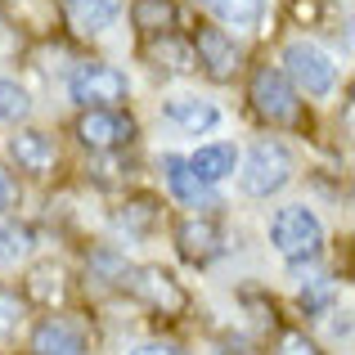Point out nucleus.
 I'll return each instance as SVG.
<instances>
[{
  "label": "nucleus",
  "mask_w": 355,
  "mask_h": 355,
  "mask_svg": "<svg viewBox=\"0 0 355 355\" xmlns=\"http://www.w3.org/2000/svg\"><path fill=\"white\" fill-rule=\"evenodd\" d=\"M157 220H162V202H157L153 193L126 198V202H121V207L113 211V225H117L126 239H144V234H153Z\"/></svg>",
  "instance_id": "nucleus-18"
},
{
  "label": "nucleus",
  "mask_w": 355,
  "mask_h": 355,
  "mask_svg": "<svg viewBox=\"0 0 355 355\" xmlns=\"http://www.w3.org/2000/svg\"><path fill=\"white\" fill-rule=\"evenodd\" d=\"M130 355H189V351H180V347H171V342H139Z\"/></svg>",
  "instance_id": "nucleus-30"
},
{
  "label": "nucleus",
  "mask_w": 355,
  "mask_h": 355,
  "mask_svg": "<svg viewBox=\"0 0 355 355\" xmlns=\"http://www.w3.org/2000/svg\"><path fill=\"white\" fill-rule=\"evenodd\" d=\"M248 99L252 113L266 126H284V130H302L306 126V99L293 90V81L270 63H257L248 77Z\"/></svg>",
  "instance_id": "nucleus-1"
},
{
  "label": "nucleus",
  "mask_w": 355,
  "mask_h": 355,
  "mask_svg": "<svg viewBox=\"0 0 355 355\" xmlns=\"http://www.w3.org/2000/svg\"><path fill=\"white\" fill-rule=\"evenodd\" d=\"M9 157L32 175H50L54 162H59V148H54V139L45 135V130L27 126V130H14V135H9Z\"/></svg>",
  "instance_id": "nucleus-13"
},
{
  "label": "nucleus",
  "mask_w": 355,
  "mask_h": 355,
  "mask_svg": "<svg viewBox=\"0 0 355 355\" xmlns=\"http://www.w3.org/2000/svg\"><path fill=\"white\" fill-rule=\"evenodd\" d=\"M275 355H320V347H315V342L306 338L302 329H288V333H279Z\"/></svg>",
  "instance_id": "nucleus-27"
},
{
  "label": "nucleus",
  "mask_w": 355,
  "mask_h": 355,
  "mask_svg": "<svg viewBox=\"0 0 355 355\" xmlns=\"http://www.w3.org/2000/svg\"><path fill=\"white\" fill-rule=\"evenodd\" d=\"M18 198H23V189H18L14 171H9V166L0 162V216H9V211L18 207Z\"/></svg>",
  "instance_id": "nucleus-28"
},
{
  "label": "nucleus",
  "mask_w": 355,
  "mask_h": 355,
  "mask_svg": "<svg viewBox=\"0 0 355 355\" xmlns=\"http://www.w3.org/2000/svg\"><path fill=\"white\" fill-rule=\"evenodd\" d=\"M68 95L81 108H121L130 95V81L121 68H113L104 59H81L68 72Z\"/></svg>",
  "instance_id": "nucleus-4"
},
{
  "label": "nucleus",
  "mask_w": 355,
  "mask_h": 355,
  "mask_svg": "<svg viewBox=\"0 0 355 355\" xmlns=\"http://www.w3.org/2000/svg\"><path fill=\"white\" fill-rule=\"evenodd\" d=\"M77 139L90 153H121L135 139V117L121 108H86L77 117Z\"/></svg>",
  "instance_id": "nucleus-7"
},
{
  "label": "nucleus",
  "mask_w": 355,
  "mask_h": 355,
  "mask_svg": "<svg viewBox=\"0 0 355 355\" xmlns=\"http://www.w3.org/2000/svg\"><path fill=\"white\" fill-rule=\"evenodd\" d=\"M175 18H180L175 0H130V23H135V32L148 36V41L175 32Z\"/></svg>",
  "instance_id": "nucleus-21"
},
{
  "label": "nucleus",
  "mask_w": 355,
  "mask_h": 355,
  "mask_svg": "<svg viewBox=\"0 0 355 355\" xmlns=\"http://www.w3.org/2000/svg\"><path fill=\"white\" fill-rule=\"evenodd\" d=\"M86 324L59 311L32 329V355H86Z\"/></svg>",
  "instance_id": "nucleus-9"
},
{
  "label": "nucleus",
  "mask_w": 355,
  "mask_h": 355,
  "mask_svg": "<svg viewBox=\"0 0 355 355\" xmlns=\"http://www.w3.org/2000/svg\"><path fill=\"white\" fill-rule=\"evenodd\" d=\"M23 320H27V302L14 293V288H0V342L18 338Z\"/></svg>",
  "instance_id": "nucleus-26"
},
{
  "label": "nucleus",
  "mask_w": 355,
  "mask_h": 355,
  "mask_svg": "<svg viewBox=\"0 0 355 355\" xmlns=\"http://www.w3.org/2000/svg\"><path fill=\"white\" fill-rule=\"evenodd\" d=\"M293 279H297V297H302L306 311H324V306L333 302V279L329 270L320 266V261H302V266H293Z\"/></svg>",
  "instance_id": "nucleus-22"
},
{
  "label": "nucleus",
  "mask_w": 355,
  "mask_h": 355,
  "mask_svg": "<svg viewBox=\"0 0 355 355\" xmlns=\"http://www.w3.org/2000/svg\"><path fill=\"white\" fill-rule=\"evenodd\" d=\"M189 45H193V63H198L211 81H234L239 77L243 45L225 32V27H198V36H193Z\"/></svg>",
  "instance_id": "nucleus-8"
},
{
  "label": "nucleus",
  "mask_w": 355,
  "mask_h": 355,
  "mask_svg": "<svg viewBox=\"0 0 355 355\" xmlns=\"http://www.w3.org/2000/svg\"><path fill=\"white\" fill-rule=\"evenodd\" d=\"M279 72L293 81L297 95H311V99L333 95V86H338V63L311 41H288L284 45V68Z\"/></svg>",
  "instance_id": "nucleus-6"
},
{
  "label": "nucleus",
  "mask_w": 355,
  "mask_h": 355,
  "mask_svg": "<svg viewBox=\"0 0 355 355\" xmlns=\"http://www.w3.org/2000/svg\"><path fill=\"white\" fill-rule=\"evenodd\" d=\"M184 162H189V171L198 175L207 189H216L220 180H230V175H234V166H239V148H234V144H202V148H193Z\"/></svg>",
  "instance_id": "nucleus-17"
},
{
  "label": "nucleus",
  "mask_w": 355,
  "mask_h": 355,
  "mask_svg": "<svg viewBox=\"0 0 355 355\" xmlns=\"http://www.w3.org/2000/svg\"><path fill=\"white\" fill-rule=\"evenodd\" d=\"M162 121L175 126V130H184V135H207L220 121V108L211 104V99H198V95H175V99L162 104Z\"/></svg>",
  "instance_id": "nucleus-12"
},
{
  "label": "nucleus",
  "mask_w": 355,
  "mask_h": 355,
  "mask_svg": "<svg viewBox=\"0 0 355 355\" xmlns=\"http://www.w3.org/2000/svg\"><path fill=\"white\" fill-rule=\"evenodd\" d=\"M32 243L36 239H32L27 225L0 216V266H18V261H27V257H32Z\"/></svg>",
  "instance_id": "nucleus-24"
},
{
  "label": "nucleus",
  "mask_w": 355,
  "mask_h": 355,
  "mask_svg": "<svg viewBox=\"0 0 355 355\" xmlns=\"http://www.w3.org/2000/svg\"><path fill=\"white\" fill-rule=\"evenodd\" d=\"M175 252H180L189 266H207V261H216L220 252H225V234H220L216 220L189 216V220L175 225Z\"/></svg>",
  "instance_id": "nucleus-11"
},
{
  "label": "nucleus",
  "mask_w": 355,
  "mask_h": 355,
  "mask_svg": "<svg viewBox=\"0 0 355 355\" xmlns=\"http://www.w3.org/2000/svg\"><path fill=\"white\" fill-rule=\"evenodd\" d=\"M270 248L288 261V266H302V261H320L324 252V225L306 202L293 207H279L270 220Z\"/></svg>",
  "instance_id": "nucleus-3"
},
{
  "label": "nucleus",
  "mask_w": 355,
  "mask_h": 355,
  "mask_svg": "<svg viewBox=\"0 0 355 355\" xmlns=\"http://www.w3.org/2000/svg\"><path fill=\"white\" fill-rule=\"evenodd\" d=\"M297 162H293V148L284 144L279 135H261L257 144L248 148L243 157V171H239V184L248 198H275L279 189H288Z\"/></svg>",
  "instance_id": "nucleus-2"
},
{
  "label": "nucleus",
  "mask_w": 355,
  "mask_h": 355,
  "mask_svg": "<svg viewBox=\"0 0 355 355\" xmlns=\"http://www.w3.org/2000/svg\"><path fill=\"white\" fill-rule=\"evenodd\" d=\"M126 270H130V261L121 257L113 243H104V248H90V257H86V279H90V284H99V288H121Z\"/></svg>",
  "instance_id": "nucleus-23"
},
{
  "label": "nucleus",
  "mask_w": 355,
  "mask_h": 355,
  "mask_svg": "<svg viewBox=\"0 0 355 355\" xmlns=\"http://www.w3.org/2000/svg\"><path fill=\"white\" fill-rule=\"evenodd\" d=\"M0 18L18 36H54L63 23L59 0H0Z\"/></svg>",
  "instance_id": "nucleus-10"
},
{
  "label": "nucleus",
  "mask_w": 355,
  "mask_h": 355,
  "mask_svg": "<svg viewBox=\"0 0 355 355\" xmlns=\"http://www.w3.org/2000/svg\"><path fill=\"white\" fill-rule=\"evenodd\" d=\"M162 175H166V189H171L175 202H184V207H216V193L189 171V162H184L180 153L162 157Z\"/></svg>",
  "instance_id": "nucleus-15"
},
{
  "label": "nucleus",
  "mask_w": 355,
  "mask_h": 355,
  "mask_svg": "<svg viewBox=\"0 0 355 355\" xmlns=\"http://www.w3.org/2000/svg\"><path fill=\"white\" fill-rule=\"evenodd\" d=\"M148 63H153L157 72H175V77L198 72V63H193V45L184 41V36H175V32L153 36V45H148Z\"/></svg>",
  "instance_id": "nucleus-20"
},
{
  "label": "nucleus",
  "mask_w": 355,
  "mask_h": 355,
  "mask_svg": "<svg viewBox=\"0 0 355 355\" xmlns=\"http://www.w3.org/2000/svg\"><path fill=\"white\" fill-rule=\"evenodd\" d=\"M220 27H234V32H257L261 18H266V0H198Z\"/></svg>",
  "instance_id": "nucleus-19"
},
{
  "label": "nucleus",
  "mask_w": 355,
  "mask_h": 355,
  "mask_svg": "<svg viewBox=\"0 0 355 355\" xmlns=\"http://www.w3.org/2000/svg\"><path fill=\"white\" fill-rule=\"evenodd\" d=\"M23 302H36V306H45V311L63 306V302H68V270H63L59 261H41V266H32L27 279H23Z\"/></svg>",
  "instance_id": "nucleus-14"
},
{
  "label": "nucleus",
  "mask_w": 355,
  "mask_h": 355,
  "mask_svg": "<svg viewBox=\"0 0 355 355\" xmlns=\"http://www.w3.org/2000/svg\"><path fill=\"white\" fill-rule=\"evenodd\" d=\"M18 50H23V36H18L5 18H0V54H18Z\"/></svg>",
  "instance_id": "nucleus-29"
},
{
  "label": "nucleus",
  "mask_w": 355,
  "mask_h": 355,
  "mask_svg": "<svg viewBox=\"0 0 355 355\" xmlns=\"http://www.w3.org/2000/svg\"><path fill=\"white\" fill-rule=\"evenodd\" d=\"M27 117H32V95H27L14 77H0V121L18 126V121H27Z\"/></svg>",
  "instance_id": "nucleus-25"
},
{
  "label": "nucleus",
  "mask_w": 355,
  "mask_h": 355,
  "mask_svg": "<svg viewBox=\"0 0 355 355\" xmlns=\"http://www.w3.org/2000/svg\"><path fill=\"white\" fill-rule=\"evenodd\" d=\"M121 293L135 297L139 306H148L153 315H166V320H180L189 311V293L180 288V279L162 266H130L126 279H121Z\"/></svg>",
  "instance_id": "nucleus-5"
},
{
  "label": "nucleus",
  "mask_w": 355,
  "mask_h": 355,
  "mask_svg": "<svg viewBox=\"0 0 355 355\" xmlns=\"http://www.w3.org/2000/svg\"><path fill=\"white\" fill-rule=\"evenodd\" d=\"M59 9L81 36H99V32H108V27L117 23L121 0H59Z\"/></svg>",
  "instance_id": "nucleus-16"
}]
</instances>
